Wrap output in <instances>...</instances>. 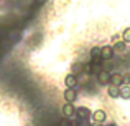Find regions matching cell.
Masks as SVG:
<instances>
[{
	"label": "cell",
	"instance_id": "1",
	"mask_svg": "<svg viewBox=\"0 0 130 126\" xmlns=\"http://www.w3.org/2000/svg\"><path fill=\"white\" fill-rule=\"evenodd\" d=\"M110 81H112V73H110V71L102 70V71L97 73V83L99 85H102V86H109Z\"/></svg>",
	"mask_w": 130,
	"mask_h": 126
},
{
	"label": "cell",
	"instance_id": "2",
	"mask_svg": "<svg viewBox=\"0 0 130 126\" xmlns=\"http://www.w3.org/2000/svg\"><path fill=\"white\" fill-rule=\"evenodd\" d=\"M114 55H115L114 47H110V45H104V47H101V56H102V62H109V60H112V58H114Z\"/></svg>",
	"mask_w": 130,
	"mask_h": 126
},
{
	"label": "cell",
	"instance_id": "3",
	"mask_svg": "<svg viewBox=\"0 0 130 126\" xmlns=\"http://www.w3.org/2000/svg\"><path fill=\"white\" fill-rule=\"evenodd\" d=\"M92 123L94 124H102L105 123V120H107V113H105L104 110H95L94 113H92Z\"/></svg>",
	"mask_w": 130,
	"mask_h": 126
},
{
	"label": "cell",
	"instance_id": "4",
	"mask_svg": "<svg viewBox=\"0 0 130 126\" xmlns=\"http://www.w3.org/2000/svg\"><path fill=\"white\" fill-rule=\"evenodd\" d=\"M76 116H77V120H81V121H87L89 118H92V113H91L89 108L79 106V108H76Z\"/></svg>",
	"mask_w": 130,
	"mask_h": 126
},
{
	"label": "cell",
	"instance_id": "5",
	"mask_svg": "<svg viewBox=\"0 0 130 126\" xmlns=\"http://www.w3.org/2000/svg\"><path fill=\"white\" fill-rule=\"evenodd\" d=\"M61 113H63L64 118H69L71 120V118L76 116V108H74L73 103H64L63 108H61Z\"/></svg>",
	"mask_w": 130,
	"mask_h": 126
},
{
	"label": "cell",
	"instance_id": "6",
	"mask_svg": "<svg viewBox=\"0 0 130 126\" xmlns=\"http://www.w3.org/2000/svg\"><path fill=\"white\" fill-rule=\"evenodd\" d=\"M77 83H79V78H77V75L68 73L66 76H64V85H66V88H76Z\"/></svg>",
	"mask_w": 130,
	"mask_h": 126
},
{
	"label": "cell",
	"instance_id": "7",
	"mask_svg": "<svg viewBox=\"0 0 130 126\" xmlns=\"http://www.w3.org/2000/svg\"><path fill=\"white\" fill-rule=\"evenodd\" d=\"M63 96H64V100H66V103H74V101L77 100V91L74 90V88H66Z\"/></svg>",
	"mask_w": 130,
	"mask_h": 126
},
{
	"label": "cell",
	"instance_id": "8",
	"mask_svg": "<svg viewBox=\"0 0 130 126\" xmlns=\"http://www.w3.org/2000/svg\"><path fill=\"white\" fill-rule=\"evenodd\" d=\"M89 56L92 58V63H101L102 56H101V47H92L91 52H89Z\"/></svg>",
	"mask_w": 130,
	"mask_h": 126
},
{
	"label": "cell",
	"instance_id": "9",
	"mask_svg": "<svg viewBox=\"0 0 130 126\" xmlns=\"http://www.w3.org/2000/svg\"><path fill=\"white\" fill-rule=\"evenodd\" d=\"M124 81H125V76L122 73H112L110 85H114V86H124Z\"/></svg>",
	"mask_w": 130,
	"mask_h": 126
},
{
	"label": "cell",
	"instance_id": "10",
	"mask_svg": "<svg viewBox=\"0 0 130 126\" xmlns=\"http://www.w3.org/2000/svg\"><path fill=\"white\" fill-rule=\"evenodd\" d=\"M107 95L115 100V98H120V86H114V85H109L107 86Z\"/></svg>",
	"mask_w": 130,
	"mask_h": 126
},
{
	"label": "cell",
	"instance_id": "11",
	"mask_svg": "<svg viewBox=\"0 0 130 126\" xmlns=\"http://www.w3.org/2000/svg\"><path fill=\"white\" fill-rule=\"evenodd\" d=\"M120 98L122 100H130V85L120 86Z\"/></svg>",
	"mask_w": 130,
	"mask_h": 126
},
{
	"label": "cell",
	"instance_id": "12",
	"mask_svg": "<svg viewBox=\"0 0 130 126\" xmlns=\"http://www.w3.org/2000/svg\"><path fill=\"white\" fill-rule=\"evenodd\" d=\"M114 47V52L115 53H124L125 50H127V43L125 42H120V43H117V45H112Z\"/></svg>",
	"mask_w": 130,
	"mask_h": 126
},
{
	"label": "cell",
	"instance_id": "13",
	"mask_svg": "<svg viewBox=\"0 0 130 126\" xmlns=\"http://www.w3.org/2000/svg\"><path fill=\"white\" fill-rule=\"evenodd\" d=\"M122 38H124L125 43H130V27L124 28V32H122Z\"/></svg>",
	"mask_w": 130,
	"mask_h": 126
},
{
	"label": "cell",
	"instance_id": "14",
	"mask_svg": "<svg viewBox=\"0 0 130 126\" xmlns=\"http://www.w3.org/2000/svg\"><path fill=\"white\" fill-rule=\"evenodd\" d=\"M83 70H84V65H83V63H81V65H79V63H74V65H73V71H71V73L76 75L77 71H83Z\"/></svg>",
	"mask_w": 130,
	"mask_h": 126
},
{
	"label": "cell",
	"instance_id": "15",
	"mask_svg": "<svg viewBox=\"0 0 130 126\" xmlns=\"http://www.w3.org/2000/svg\"><path fill=\"white\" fill-rule=\"evenodd\" d=\"M124 42V38H122V35H119V33H115V35H112V43L114 45H117V43Z\"/></svg>",
	"mask_w": 130,
	"mask_h": 126
},
{
	"label": "cell",
	"instance_id": "16",
	"mask_svg": "<svg viewBox=\"0 0 130 126\" xmlns=\"http://www.w3.org/2000/svg\"><path fill=\"white\" fill-rule=\"evenodd\" d=\"M109 126H115V124H109Z\"/></svg>",
	"mask_w": 130,
	"mask_h": 126
}]
</instances>
